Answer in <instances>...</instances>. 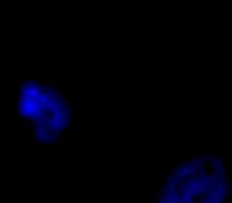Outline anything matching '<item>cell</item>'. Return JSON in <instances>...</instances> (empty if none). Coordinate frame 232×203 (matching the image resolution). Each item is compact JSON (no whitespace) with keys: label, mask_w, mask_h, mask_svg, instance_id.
<instances>
[{"label":"cell","mask_w":232,"mask_h":203,"mask_svg":"<svg viewBox=\"0 0 232 203\" xmlns=\"http://www.w3.org/2000/svg\"><path fill=\"white\" fill-rule=\"evenodd\" d=\"M80 132V124L78 122H73L69 128V133H78Z\"/></svg>","instance_id":"6da1fadb"},{"label":"cell","mask_w":232,"mask_h":203,"mask_svg":"<svg viewBox=\"0 0 232 203\" xmlns=\"http://www.w3.org/2000/svg\"><path fill=\"white\" fill-rule=\"evenodd\" d=\"M230 160H232L230 152H224V154H222V162H226V163H227V167L230 165Z\"/></svg>","instance_id":"7a4b0ae2"}]
</instances>
